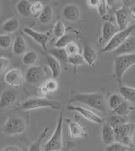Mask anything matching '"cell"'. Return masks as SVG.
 Masks as SVG:
<instances>
[{
  "label": "cell",
  "instance_id": "obj_1",
  "mask_svg": "<svg viewBox=\"0 0 135 151\" xmlns=\"http://www.w3.org/2000/svg\"><path fill=\"white\" fill-rule=\"evenodd\" d=\"M70 102L81 103L95 109L100 112L104 113L107 111V104L106 102L104 95L101 92L94 93H79L74 95L70 100Z\"/></svg>",
  "mask_w": 135,
  "mask_h": 151
},
{
  "label": "cell",
  "instance_id": "obj_2",
  "mask_svg": "<svg viewBox=\"0 0 135 151\" xmlns=\"http://www.w3.org/2000/svg\"><path fill=\"white\" fill-rule=\"evenodd\" d=\"M19 108L23 111H31L40 108L61 110L62 104L60 101L46 99L44 97H31L22 103Z\"/></svg>",
  "mask_w": 135,
  "mask_h": 151
},
{
  "label": "cell",
  "instance_id": "obj_3",
  "mask_svg": "<svg viewBox=\"0 0 135 151\" xmlns=\"http://www.w3.org/2000/svg\"><path fill=\"white\" fill-rule=\"evenodd\" d=\"M62 127H63V112L61 111L57 122L54 132L44 146V151H61L63 148L62 140Z\"/></svg>",
  "mask_w": 135,
  "mask_h": 151
},
{
  "label": "cell",
  "instance_id": "obj_4",
  "mask_svg": "<svg viewBox=\"0 0 135 151\" xmlns=\"http://www.w3.org/2000/svg\"><path fill=\"white\" fill-rule=\"evenodd\" d=\"M135 64V53L121 55L116 57L114 60V73L119 85H122L124 73L129 68Z\"/></svg>",
  "mask_w": 135,
  "mask_h": 151
},
{
  "label": "cell",
  "instance_id": "obj_5",
  "mask_svg": "<svg viewBox=\"0 0 135 151\" xmlns=\"http://www.w3.org/2000/svg\"><path fill=\"white\" fill-rule=\"evenodd\" d=\"M134 30L135 25H130L125 30H119L118 32H117L114 36H112V38L107 42V44L104 46V47L101 49V53H106V52H114L129 38V36H131V34Z\"/></svg>",
  "mask_w": 135,
  "mask_h": 151
},
{
  "label": "cell",
  "instance_id": "obj_6",
  "mask_svg": "<svg viewBox=\"0 0 135 151\" xmlns=\"http://www.w3.org/2000/svg\"><path fill=\"white\" fill-rule=\"evenodd\" d=\"M135 131V124L134 123H124L121 126L114 128L115 141L119 142L126 146H129L133 143V137Z\"/></svg>",
  "mask_w": 135,
  "mask_h": 151
},
{
  "label": "cell",
  "instance_id": "obj_7",
  "mask_svg": "<svg viewBox=\"0 0 135 151\" xmlns=\"http://www.w3.org/2000/svg\"><path fill=\"white\" fill-rule=\"evenodd\" d=\"M26 124L24 119L20 116L9 117L2 127L3 133L9 136H14L21 134L25 131Z\"/></svg>",
  "mask_w": 135,
  "mask_h": 151
},
{
  "label": "cell",
  "instance_id": "obj_8",
  "mask_svg": "<svg viewBox=\"0 0 135 151\" xmlns=\"http://www.w3.org/2000/svg\"><path fill=\"white\" fill-rule=\"evenodd\" d=\"M67 109L70 111H76L77 113H79L80 116H82L88 121L92 122L97 124H102L104 122L101 116H100L96 112L93 111L90 109L85 108L80 106H73V105H68Z\"/></svg>",
  "mask_w": 135,
  "mask_h": 151
},
{
  "label": "cell",
  "instance_id": "obj_9",
  "mask_svg": "<svg viewBox=\"0 0 135 151\" xmlns=\"http://www.w3.org/2000/svg\"><path fill=\"white\" fill-rule=\"evenodd\" d=\"M4 80L7 85L13 88H18L23 85L25 76L19 68H11L8 70L4 75Z\"/></svg>",
  "mask_w": 135,
  "mask_h": 151
},
{
  "label": "cell",
  "instance_id": "obj_10",
  "mask_svg": "<svg viewBox=\"0 0 135 151\" xmlns=\"http://www.w3.org/2000/svg\"><path fill=\"white\" fill-rule=\"evenodd\" d=\"M44 78V71L41 66L35 65L28 68L25 75V82L29 85H36Z\"/></svg>",
  "mask_w": 135,
  "mask_h": 151
},
{
  "label": "cell",
  "instance_id": "obj_11",
  "mask_svg": "<svg viewBox=\"0 0 135 151\" xmlns=\"http://www.w3.org/2000/svg\"><path fill=\"white\" fill-rule=\"evenodd\" d=\"M23 31L25 35L30 36L34 42L39 44L42 47L43 50H45V51L47 50V45L50 40V36L48 34L39 32V31L33 30L32 28H30V27H25Z\"/></svg>",
  "mask_w": 135,
  "mask_h": 151
},
{
  "label": "cell",
  "instance_id": "obj_12",
  "mask_svg": "<svg viewBox=\"0 0 135 151\" xmlns=\"http://www.w3.org/2000/svg\"><path fill=\"white\" fill-rule=\"evenodd\" d=\"M118 27L110 21H106L101 28V36L99 40L100 43L106 46L107 42L112 38L117 32H118Z\"/></svg>",
  "mask_w": 135,
  "mask_h": 151
},
{
  "label": "cell",
  "instance_id": "obj_13",
  "mask_svg": "<svg viewBox=\"0 0 135 151\" xmlns=\"http://www.w3.org/2000/svg\"><path fill=\"white\" fill-rule=\"evenodd\" d=\"M115 17L118 30H123L129 27L128 24L130 21V13L126 7L123 6L117 9L115 11Z\"/></svg>",
  "mask_w": 135,
  "mask_h": 151
},
{
  "label": "cell",
  "instance_id": "obj_14",
  "mask_svg": "<svg viewBox=\"0 0 135 151\" xmlns=\"http://www.w3.org/2000/svg\"><path fill=\"white\" fill-rule=\"evenodd\" d=\"M18 95L13 89H6L3 91L0 96V110L11 106L16 102Z\"/></svg>",
  "mask_w": 135,
  "mask_h": 151
},
{
  "label": "cell",
  "instance_id": "obj_15",
  "mask_svg": "<svg viewBox=\"0 0 135 151\" xmlns=\"http://www.w3.org/2000/svg\"><path fill=\"white\" fill-rule=\"evenodd\" d=\"M62 14L64 19L68 21L74 22L77 21L80 17V9L79 7L74 4H68L63 7Z\"/></svg>",
  "mask_w": 135,
  "mask_h": 151
},
{
  "label": "cell",
  "instance_id": "obj_16",
  "mask_svg": "<svg viewBox=\"0 0 135 151\" xmlns=\"http://www.w3.org/2000/svg\"><path fill=\"white\" fill-rule=\"evenodd\" d=\"M135 50V38L129 36V38L117 49L114 51V54L116 56H121V55L131 54L134 53Z\"/></svg>",
  "mask_w": 135,
  "mask_h": 151
},
{
  "label": "cell",
  "instance_id": "obj_17",
  "mask_svg": "<svg viewBox=\"0 0 135 151\" xmlns=\"http://www.w3.org/2000/svg\"><path fill=\"white\" fill-rule=\"evenodd\" d=\"M68 129H69V133L72 139H78L86 137V130L78 122H69Z\"/></svg>",
  "mask_w": 135,
  "mask_h": 151
},
{
  "label": "cell",
  "instance_id": "obj_18",
  "mask_svg": "<svg viewBox=\"0 0 135 151\" xmlns=\"http://www.w3.org/2000/svg\"><path fill=\"white\" fill-rule=\"evenodd\" d=\"M82 57L85 62V63H87L89 66H95V63L97 60V53L94 47L89 46V45H85L83 49Z\"/></svg>",
  "mask_w": 135,
  "mask_h": 151
},
{
  "label": "cell",
  "instance_id": "obj_19",
  "mask_svg": "<svg viewBox=\"0 0 135 151\" xmlns=\"http://www.w3.org/2000/svg\"><path fill=\"white\" fill-rule=\"evenodd\" d=\"M101 138L102 141L106 145H111V143L115 142V133L114 128L111 127L106 122H103L101 128Z\"/></svg>",
  "mask_w": 135,
  "mask_h": 151
},
{
  "label": "cell",
  "instance_id": "obj_20",
  "mask_svg": "<svg viewBox=\"0 0 135 151\" xmlns=\"http://www.w3.org/2000/svg\"><path fill=\"white\" fill-rule=\"evenodd\" d=\"M47 63L48 68H50L52 79H56L57 78H58L60 76L62 72L60 62L58 60H57L53 57H52L51 55H48V57L47 58Z\"/></svg>",
  "mask_w": 135,
  "mask_h": 151
},
{
  "label": "cell",
  "instance_id": "obj_21",
  "mask_svg": "<svg viewBox=\"0 0 135 151\" xmlns=\"http://www.w3.org/2000/svg\"><path fill=\"white\" fill-rule=\"evenodd\" d=\"M13 52L17 56L24 55L27 52V45L22 36H18L15 37L13 42Z\"/></svg>",
  "mask_w": 135,
  "mask_h": 151
},
{
  "label": "cell",
  "instance_id": "obj_22",
  "mask_svg": "<svg viewBox=\"0 0 135 151\" xmlns=\"http://www.w3.org/2000/svg\"><path fill=\"white\" fill-rule=\"evenodd\" d=\"M119 94L122 96L124 101L129 103H135V88L128 85H120Z\"/></svg>",
  "mask_w": 135,
  "mask_h": 151
},
{
  "label": "cell",
  "instance_id": "obj_23",
  "mask_svg": "<svg viewBox=\"0 0 135 151\" xmlns=\"http://www.w3.org/2000/svg\"><path fill=\"white\" fill-rule=\"evenodd\" d=\"M31 3L28 0H19L16 4L15 9L17 12L23 17H29L31 16Z\"/></svg>",
  "mask_w": 135,
  "mask_h": 151
},
{
  "label": "cell",
  "instance_id": "obj_24",
  "mask_svg": "<svg viewBox=\"0 0 135 151\" xmlns=\"http://www.w3.org/2000/svg\"><path fill=\"white\" fill-rule=\"evenodd\" d=\"M19 27V22L18 19L11 18L6 20L2 24V30L5 34L10 35L18 30Z\"/></svg>",
  "mask_w": 135,
  "mask_h": 151
},
{
  "label": "cell",
  "instance_id": "obj_25",
  "mask_svg": "<svg viewBox=\"0 0 135 151\" xmlns=\"http://www.w3.org/2000/svg\"><path fill=\"white\" fill-rule=\"evenodd\" d=\"M48 53L51 55L52 57H53L57 60L59 62H63V63H68V55L67 54V52L65 48H57V47H53V48L50 49L48 51Z\"/></svg>",
  "mask_w": 135,
  "mask_h": 151
},
{
  "label": "cell",
  "instance_id": "obj_26",
  "mask_svg": "<svg viewBox=\"0 0 135 151\" xmlns=\"http://www.w3.org/2000/svg\"><path fill=\"white\" fill-rule=\"evenodd\" d=\"M38 61V54L34 51H27L22 56V63L25 66H35Z\"/></svg>",
  "mask_w": 135,
  "mask_h": 151
},
{
  "label": "cell",
  "instance_id": "obj_27",
  "mask_svg": "<svg viewBox=\"0 0 135 151\" xmlns=\"http://www.w3.org/2000/svg\"><path fill=\"white\" fill-rule=\"evenodd\" d=\"M53 18V9L49 5L44 6L42 12L39 16V21L43 24H48Z\"/></svg>",
  "mask_w": 135,
  "mask_h": 151
},
{
  "label": "cell",
  "instance_id": "obj_28",
  "mask_svg": "<svg viewBox=\"0 0 135 151\" xmlns=\"http://www.w3.org/2000/svg\"><path fill=\"white\" fill-rule=\"evenodd\" d=\"M107 124H109L111 127L113 128L121 126L124 123H127V118L124 116H121L116 115V114H111L107 116V119L106 122Z\"/></svg>",
  "mask_w": 135,
  "mask_h": 151
},
{
  "label": "cell",
  "instance_id": "obj_29",
  "mask_svg": "<svg viewBox=\"0 0 135 151\" xmlns=\"http://www.w3.org/2000/svg\"><path fill=\"white\" fill-rule=\"evenodd\" d=\"M132 110H133V106L130 105V103L124 101L117 108L112 111V114H116V115L126 117L132 111Z\"/></svg>",
  "mask_w": 135,
  "mask_h": 151
},
{
  "label": "cell",
  "instance_id": "obj_30",
  "mask_svg": "<svg viewBox=\"0 0 135 151\" xmlns=\"http://www.w3.org/2000/svg\"><path fill=\"white\" fill-rule=\"evenodd\" d=\"M123 101H124V99L122 97V96L120 94H112L108 98L107 106L112 111L116 108H117Z\"/></svg>",
  "mask_w": 135,
  "mask_h": 151
},
{
  "label": "cell",
  "instance_id": "obj_31",
  "mask_svg": "<svg viewBox=\"0 0 135 151\" xmlns=\"http://www.w3.org/2000/svg\"><path fill=\"white\" fill-rule=\"evenodd\" d=\"M47 132H48V127H45L42 131L41 134L39 135L38 139L34 143H32L31 146L29 147L28 151H42V142L43 141V139H45Z\"/></svg>",
  "mask_w": 135,
  "mask_h": 151
},
{
  "label": "cell",
  "instance_id": "obj_32",
  "mask_svg": "<svg viewBox=\"0 0 135 151\" xmlns=\"http://www.w3.org/2000/svg\"><path fill=\"white\" fill-rule=\"evenodd\" d=\"M74 37L71 34H65L60 38L57 39V41L55 42L54 47L57 48H65L69 43L74 42Z\"/></svg>",
  "mask_w": 135,
  "mask_h": 151
},
{
  "label": "cell",
  "instance_id": "obj_33",
  "mask_svg": "<svg viewBox=\"0 0 135 151\" xmlns=\"http://www.w3.org/2000/svg\"><path fill=\"white\" fill-rule=\"evenodd\" d=\"M66 34V27L64 23L62 20H58L56 22L55 25L53 27V35L57 39Z\"/></svg>",
  "mask_w": 135,
  "mask_h": 151
},
{
  "label": "cell",
  "instance_id": "obj_34",
  "mask_svg": "<svg viewBox=\"0 0 135 151\" xmlns=\"http://www.w3.org/2000/svg\"><path fill=\"white\" fill-rule=\"evenodd\" d=\"M44 5L41 1H35L33 3H31V14L33 17H38L41 15V14L42 12Z\"/></svg>",
  "mask_w": 135,
  "mask_h": 151
},
{
  "label": "cell",
  "instance_id": "obj_35",
  "mask_svg": "<svg viewBox=\"0 0 135 151\" xmlns=\"http://www.w3.org/2000/svg\"><path fill=\"white\" fill-rule=\"evenodd\" d=\"M129 150V146L123 145L119 142H113L111 145H106L105 151H128Z\"/></svg>",
  "mask_w": 135,
  "mask_h": 151
},
{
  "label": "cell",
  "instance_id": "obj_36",
  "mask_svg": "<svg viewBox=\"0 0 135 151\" xmlns=\"http://www.w3.org/2000/svg\"><path fill=\"white\" fill-rule=\"evenodd\" d=\"M12 45V37L10 35L3 34L0 35V48L9 49Z\"/></svg>",
  "mask_w": 135,
  "mask_h": 151
},
{
  "label": "cell",
  "instance_id": "obj_37",
  "mask_svg": "<svg viewBox=\"0 0 135 151\" xmlns=\"http://www.w3.org/2000/svg\"><path fill=\"white\" fill-rule=\"evenodd\" d=\"M68 63L71 64L74 67H79L83 65L84 63H85V62L84 60L83 57L81 54L74 55V56H71L68 57Z\"/></svg>",
  "mask_w": 135,
  "mask_h": 151
},
{
  "label": "cell",
  "instance_id": "obj_38",
  "mask_svg": "<svg viewBox=\"0 0 135 151\" xmlns=\"http://www.w3.org/2000/svg\"><path fill=\"white\" fill-rule=\"evenodd\" d=\"M43 85L45 86V88L47 89V91H48L49 94L57 91V88H58V83H57V82L56 81V79H47V80L43 83Z\"/></svg>",
  "mask_w": 135,
  "mask_h": 151
},
{
  "label": "cell",
  "instance_id": "obj_39",
  "mask_svg": "<svg viewBox=\"0 0 135 151\" xmlns=\"http://www.w3.org/2000/svg\"><path fill=\"white\" fill-rule=\"evenodd\" d=\"M65 50L67 52V54L68 55V57L80 54V47L77 43H75L74 42L69 43L65 47Z\"/></svg>",
  "mask_w": 135,
  "mask_h": 151
},
{
  "label": "cell",
  "instance_id": "obj_40",
  "mask_svg": "<svg viewBox=\"0 0 135 151\" xmlns=\"http://www.w3.org/2000/svg\"><path fill=\"white\" fill-rule=\"evenodd\" d=\"M10 65V61L5 57L0 56V74H3L7 71Z\"/></svg>",
  "mask_w": 135,
  "mask_h": 151
},
{
  "label": "cell",
  "instance_id": "obj_41",
  "mask_svg": "<svg viewBox=\"0 0 135 151\" xmlns=\"http://www.w3.org/2000/svg\"><path fill=\"white\" fill-rule=\"evenodd\" d=\"M96 9H97V11H98L100 16L104 17L106 14V12H107V2L105 0H101L100 4H99V5Z\"/></svg>",
  "mask_w": 135,
  "mask_h": 151
},
{
  "label": "cell",
  "instance_id": "obj_42",
  "mask_svg": "<svg viewBox=\"0 0 135 151\" xmlns=\"http://www.w3.org/2000/svg\"><path fill=\"white\" fill-rule=\"evenodd\" d=\"M38 94L41 96V97H46L47 96L49 95L48 91H47V89L45 88V86H44L43 84L39 86V88H38Z\"/></svg>",
  "mask_w": 135,
  "mask_h": 151
},
{
  "label": "cell",
  "instance_id": "obj_43",
  "mask_svg": "<svg viewBox=\"0 0 135 151\" xmlns=\"http://www.w3.org/2000/svg\"><path fill=\"white\" fill-rule=\"evenodd\" d=\"M100 1L101 0H89V1H87V3H88L89 6L92 7V8H97L100 4Z\"/></svg>",
  "mask_w": 135,
  "mask_h": 151
},
{
  "label": "cell",
  "instance_id": "obj_44",
  "mask_svg": "<svg viewBox=\"0 0 135 151\" xmlns=\"http://www.w3.org/2000/svg\"><path fill=\"white\" fill-rule=\"evenodd\" d=\"M2 151H21L20 149H19L18 147L16 146H13V145H10V146H8L6 148H4Z\"/></svg>",
  "mask_w": 135,
  "mask_h": 151
},
{
  "label": "cell",
  "instance_id": "obj_45",
  "mask_svg": "<svg viewBox=\"0 0 135 151\" xmlns=\"http://www.w3.org/2000/svg\"><path fill=\"white\" fill-rule=\"evenodd\" d=\"M132 12H133V14H135V4L133 6V8H132Z\"/></svg>",
  "mask_w": 135,
  "mask_h": 151
},
{
  "label": "cell",
  "instance_id": "obj_46",
  "mask_svg": "<svg viewBox=\"0 0 135 151\" xmlns=\"http://www.w3.org/2000/svg\"><path fill=\"white\" fill-rule=\"evenodd\" d=\"M133 17H134V19H135V14H133Z\"/></svg>",
  "mask_w": 135,
  "mask_h": 151
}]
</instances>
